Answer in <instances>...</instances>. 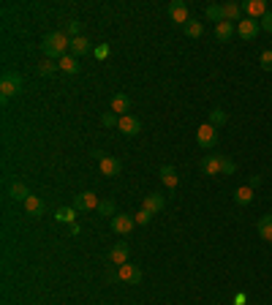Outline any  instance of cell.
Here are the masks:
<instances>
[{"instance_id":"1","label":"cell","mask_w":272,"mask_h":305,"mask_svg":"<svg viewBox=\"0 0 272 305\" xmlns=\"http://www.w3.org/2000/svg\"><path fill=\"white\" fill-rule=\"evenodd\" d=\"M41 49L49 60H60V58H66V49H71V41L66 33H49V36H44Z\"/></svg>"},{"instance_id":"2","label":"cell","mask_w":272,"mask_h":305,"mask_svg":"<svg viewBox=\"0 0 272 305\" xmlns=\"http://www.w3.org/2000/svg\"><path fill=\"white\" fill-rule=\"evenodd\" d=\"M17 93H22V76L14 71H6L3 79H0V96H3V101H9Z\"/></svg>"},{"instance_id":"3","label":"cell","mask_w":272,"mask_h":305,"mask_svg":"<svg viewBox=\"0 0 272 305\" xmlns=\"http://www.w3.org/2000/svg\"><path fill=\"white\" fill-rule=\"evenodd\" d=\"M196 142H199V147H207V150L218 145V131H215V126H210V123L199 126L196 128Z\"/></svg>"},{"instance_id":"4","label":"cell","mask_w":272,"mask_h":305,"mask_svg":"<svg viewBox=\"0 0 272 305\" xmlns=\"http://www.w3.org/2000/svg\"><path fill=\"white\" fill-rule=\"evenodd\" d=\"M259 30H261V22H256V19H251V17L237 22V36L245 38V41H253V38L259 36Z\"/></svg>"},{"instance_id":"5","label":"cell","mask_w":272,"mask_h":305,"mask_svg":"<svg viewBox=\"0 0 272 305\" xmlns=\"http://www.w3.org/2000/svg\"><path fill=\"white\" fill-rule=\"evenodd\" d=\"M76 210V213H87V210H98V197H95L93 191H82L79 197L74 199V205H71Z\"/></svg>"},{"instance_id":"6","label":"cell","mask_w":272,"mask_h":305,"mask_svg":"<svg viewBox=\"0 0 272 305\" xmlns=\"http://www.w3.org/2000/svg\"><path fill=\"white\" fill-rule=\"evenodd\" d=\"M169 17H172V22H177V25H182V27H185L188 22H191V17H188V6L182 3V0H174V3L169 6Z\"/></svg>"},{"instance_id":"7","label":"cell","mask_w":272,"mask_h":305,"mask_svg":"<svg viewBox=\"0 0 272 305\" xmlns=\"http://www.w3.org/2000/svg\"><path fill=\"white\" fill-rule=\"evenodd\" d=\"M98 167H101V175L117 177L120 172H123V161H120V158H112V155H103V158L98 161Z\"/></svg>"},{"instance_id":"8","label":"cell","mask_w":272,"mask_h":305,"mask_svg":"<svg viewBox=\"0 0 272 305\" xmlns=\"http://www.w3.org/2000/svg\"><path fill=\"white\" fill-rule=\"evenodd\" d=\"M117 275H120V281H125V284H139V281H142V270L136 267V264L125 262V264H120Z\"/></svg>"},{"instance_id":"9","label":"cell","mask_w":272,"mask_h":305,"mask_svg":"<svg viewBox=\"0 0 272 305\" xmlns=\"http://www.w3.org/2000/svg\"><path fill=\"white\" fill-rule=\"evenodd\" d=\"M120 131H123L125 136H136L142 131V123H139V117H133V115H123L120 117Z\"/></svg>"},{"instance_id":"10","label":"cell","mask_w":272,"mask_h":305,"mask_svg":"<svg viewBox=\"0 0 272 305\" xmlns=\"http://www.w3.org/2000/svg\"><path fill=\"white\" fill-rule=\"evenodd\" d=\"M133 226H136L133 215H115V218H112V229H115L117 234H128Z\"/></svg>"},{"instance_id":"11","label":"cell","mask_w":272,"mask_h":305,"mask_svg":"<svg viewBox=\"0 0 272 305\" xmlns=\"http://www.w3.org/2000/svg\"><path fill=\"white\" fill-rule=\"evenodd\" d=\"M128 256H131V248H128L125 242H117V245L109 251V259L115 262L117 267H120V264H125V262H128Z\"/></svg>"},{"instance_id":"12","label":"cell","mask_w":272,"mask_h":305,"mask_svg":"<svg viewBox=\"0 0 272 305\" xmlns=\"http://www.w3.org/2000/svg\"><path fill=\"white\" fill-rule=\"evenodd\" d=\"M128 106H131V98H128L125 93H117V96L112 98V106H109V109H112L115 115L123 117V115H128Z\"/></svg>"},{"instance_id":"13","label":"cell","mask_w":272,"mask_h":305,"mask_svg":"<svg viewBox=\"0 0 272 305\" xmlns=\"http://www.w3.org/2000/svg\"><path fill=\"white\" fill-rule=\"evenodd\" d=\"M145 210H150V213H161V210L166 207V199L161 197V193H147L145 197V205H142Z\"/></svg>"},{"instance_id":"14","label":"cell","mask_w":272,"mask_h":305,"mask_svg":"<svg viewBox=\"0 0 272 305\" xmlns=\"http://www.w3.org/2000/svg\"><path fill=\"white\" fill-rule=\"evenodd\" d=\"M245 11L251 14V19H261L264 14H267V3H264V0H248Z\"/></svg>"},{"instance_id":"15","label":"cell","mask_w":272,"mask_h":305,"mask_svg":"<svg viewBox=\"0 0 272 305\" xmlns=\"http://www.w3.org/2000/svg\"><path fill=\"white\" fill-rule=\"evenodd\" d=\"M90 52V41H87L85 36H79V38H71V54L74 58H82V54Z\"/></svg>"},{"instance_id":"16","label":"cell","mask_w":272,"mask_h":305,"mask_svg":"<svg viewBox=\"0 0 272 305\" xmlns=\"http://www.w3.org/2000/svg\"><path fill=\"white\" fill-rule=\"evenodd\" d=\"M9 193H11V199H17V202H28L30 197H33V193L28 191V185L25 183H11V188H9Z\"/></svg>"},{"instance_id":"17","label":"cell","mask_w":272,"mask_h":305,"mask_svg":"<svg viewBox=\"0 0 272 305\" xmlns=\"http://www.w3.org/2000/svg\"><path fill=\"white\" fill-rule=\"evenodd\" d=\"M202 172L204 175H221V155H207L202 161Z\"/></svg>"},{"instance_id":"18","label":"cell","mask_w":272,"mask_h":305,"mask_svg":"<svg viewBox=\"0 0 272 305\" xmlns=\"http://www.w3.org/2000/svg\"><path fill=\"white\" fill-rule=\"evenodd\" d=\"M58 63H60L63 74H76L79 71V58H74V54H66V58H60Z\"/></svg>"},{"instance_id":"19","label":"cell","mask_w":272,"mask_h":305,"mask_svg":"<svg viewBox=\"0 0 272 305\" xmlns=\"http://www.w3.org/2000/svg\"><path fill=\"white\" fill-rule=\"evenodd\" d=\"M231 36H234V22H221V25H215V38H218V41H229Z\"/></svg>"},{"instance_id":"20","label":"cell","mask_w":272,"mask_h":305,"mask_svg":"<svg viewBox=\"0 0 272 305\" xmlns=\"http://www.w3.org/2000/svg\"><path fill=\"white\" fill-rule=\"evenodd\" d=\"M161 180H164V185H169V188H177V183H180L174 167H161Z\"/></svg>"},{"instance_id":"21","label":"cell","mask_w":272,"mask_h":305,"mask_svg":"<svg viewBox=\"0 0 272 305\" xmlns=\"http://www.w3.org/2000/svg\"><path fill=\"white\" fill-rule=\"evenodd\" d=\"M55 218H58L60 224H76V210L74 207H58V213H55Z\"/></svg>"},{"instance_id":"22","label":"cell","mask_w":272,"mask_h":305,"mask_svg":"<svg viewBox=\"0 0 272 305\" xmlns=\"http://www.w3.org/2000/svg\"><path fill=\"white\" fill-rule=\"evenodd\" d=\"M239 14H242V9H239L237 3H226V6H223V19H226V22H239Z\"/></svg>"},{"instance_id":"23","label":"cell","mask_w":272,"mask_h":305,"mask_svg":"<svg viewBox=\"0 0 272 305\" xmlns=\"http://www.w3.org/2000/svg\"><path fill=\"white\" fill-rule=\"evenodd\" d=\"M234 202H237V205H251V202H253V188H248V185L237 188L234 191Z\"/></svg>"},{"instance_id":"24","label":"cell","mask_w":272,"mask_h":305,"mask_svg":"<svg viewBox=\"0 0 272 305\" xmlns=\"http://www.w3.org/2000/svg\"><path fill=\"white\" fill-rule=\"evenodd\" d=\"M25 210H28V215H41L44 213V202L38 199V197H30L25 202Z\"/></svg>"},{"instance_id":"25","label":"cell","mask_w":272,"mask_h":305,"mask_svg":"<svg viewBox=\"0 0 272 305\" xmlns=\"http://www.w3.org/2000/svg\"><path fill=\"white\" fill-rule=\"evenodd\" d=\"M115 202H112V199H103V202H98V215L101 218H115L117 213H115Z\"/></svg>"},{"instance_id":"26","label":"cell","mask_w":272,"mask_h":305,"mask_svg":"<svg viewBox=\"0 0 272 305\" xmlns=\"http://www.w3.org/2000/svg\"><path fill=\"white\" fill-rule=\"evenodd\" d=\"M259 234L264 240H272V215H261L259 221Z\"/></svg>"},{"instance_id":"27","label":"cell","mask_w":272,"mask_h":305,"mask_svg":"<svg viewBox=\"0 0 272 305\" xmlns=\"http://www.w3.org/2000/svg\"><path fill=\"white\" fill-rule=\"evenodd\" d=\"M58 68H60V63H55V60L46 58V60H41V63H38V74H41V76H52Z\"/></svg>"},{"instance_id":"28","label":"cell","mask_w":272,"mask_h":305,"mask_svg":"<svg viewBox=\"0 0 272 305\" xmlns=\"http://www.w3.org/2000/svg\"><path fill=\"white\" fill-rule=\"evenodd\" d=\"M207 19H212V22H218V25H221V22H226V19H223V6H207Z\"/></svg>"},{"instance_id":"29","label":"cell","mask_w":272,"mask_h":305,"mask_svg":"<svg viewBox=\"0 0 272 305\" xmlns=\"http://www.w3.org/2000/svg\"><path fill=\"white\" fill-rule=\"evenodd\" d=\"M204 33V25L202 22H196V19H191L188 25H185V36H191V38H199Z\"/></svg>"},{"instance_id":"30","label":"cell","mask_w":272,"mask_h":305,"mask_svg":"<svg viewBox=\"0 0 272 305\" xmlns=\"http://www.w3.org/2000/svg\"><path fill=\"white\" fill-rule=\"evenodd\" d=\"M229 117H226V112H223V109H210V126H223V123H226Z\"/></svg>"},{"instance_id":"31","label":"cell","mask_w":272,"mask_h":305,"mask_svg":"<svg viewBox=\"0 0 272 305\" xmlns=\"http://www.w3.org/2000/svg\"><path fill=\"white\" fill-rule=\"evenodd\" d=\"M234 172H237V163L226 158V155H221V175H234Z\"/></svg>"},{"instance_id":"32","label":"cell","mask_w":272,"mask_h":305,"mask_svg":"<svg viewBox=\"0 0 272 305\" xmlns=\"http://www.w3.org/2000/svg\"><path fill=\"white\" fill-rule=\"evenodd\" d=\"M101 123H103L106 128H112V126H120V117L109 109V112H103V115H101Z\"/></svg>"},{"instance_id":"33","label":"cell","mask_w":272,"mask_h":305,"mask_svg":"<svg viewBox=\"0 0 272 305\" xmlns=\"http://www.w3.org/2000/svg\"><path fill=\"white\" fill-rule=\"evenodd\" d=\"M68 36H71V38H79V36H82V25H79V19H68Z\"/></svg>"},{"instance_id":"34","label":"cell","mask_w":272,"mask_h":305,"mask_svg":"<svg viewBox=\"0 0 272 305\" xmlns=\"http://www.w3.org/2000/svg\"><path fill=\"white\" fill-rule=\"evenodd\" d=\"M133 221H136V224H150V221H153V213H150V210H145V207H142L139 213L133 215Z\"/></svg>"},{"instance_id":"35","label":"cell","mask_w":272,"mask_h":305,"mask_svg":"<svg viewBox=\"0 0 272 305\" xmlns=\"http://www.w3.org/2000/svg\"><path fill=\"white\" fill-rule=\"evenodd\" d=\"M261 68H264V71H272V49L261 52Z\"/></svg>"},{"instance_id":"36","label":"cell","mask_w":272,"mask_h":305,"mask_svg":"<svg viewBox=\"0 0 272 305\" xmlns=\"http://www.w3.org/2000/svg\"><path fill=\"white\" fill-rule=\"evenodd\" d=\"M109 52H112V49H109V44H98V46H95V52H93V54H95L98 60H106V58H109Z\"/></svg>"},{"instance_id":"37","label":"cell","mask_w":272,"mask_h":305,"mask_svg":"<svg viewBox=\"0 0 272 305\" xmlns=\"http://www.w3.org/2000/svg\"><path fill=\"white\" fill-rule=\"evenodd\" d=\"M261 27L267 30V33H272V11H267V14L261 17Z\"/></svg>"},{"instance_id":"38","label":"cell","mask_w":272,"mask_h":305,"mask_svg":"<svg viewBox=\"0 0 272 305\" xmlns=\"http://www.w3.org/2000/svg\"><path fill=\"white\" fill-rule=\"evenodd\" d=\"M256 185H261V177L259 175H251V177H248V188H256Z\"/></svg>"},{"instance_id":"39","label":"cell","mask_w":272,"mask_h":305,"mask_svg":"<svg viewBox=\"0 0 272 305\" xmlns=\"http://www.w3.org/2000/svg\"><path fill=\"white\" fill-rule=\"evenodd\" d=\"M245 300H248L245 294H237V297H234V305H245Z\"/></svg>"},{"instance_id":"40","label":"cell","mask_w":272,"mask_h":305,"mask_svg":"<svg viewBox=\"0 0 272 305\" xmlns=\"http://www.w3.org/2000/svg\"><path fill=\"white\" fill-rule=\"evenodd\" d=\"M68 232H71V234H79L82 229H79V224H71V226H68Z\"/></svg>"}]
</instances>
